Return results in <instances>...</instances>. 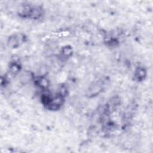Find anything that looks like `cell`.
Masks as SVG:
<instances>
[{"label": "cell", "mask_w": 153, "mask_h": 153, "mask_svg": "<svg viewBox=\"0 0 153 153\" xmlns=\"http://www.w3.org/2000/svg\"><path fill=\"white\" fill-rule=\"evenodd\" d=\"M10 72L12 75H16L21 69V66L19 63L14 61L11 62L9 67Z\"/></svg>", "instance_id": "5b68a950"}, {"label": "cell", "mask_w": 153, "mask_h": 153, "mask_svg": "<svg viewBox=\"0 0 153 153\" xmlns=\"http://www.w3.org/2000/svg\"><path fill=\"white\" fill-rule=\"evenodd\" d=\"M36 82H37V84L39 85V87H41L42 88H45L46 87H47V86L48 85L47 79L45 78H43V77L39 78L36 81Z\"/></svg>", "instance_id": "ba28073f"}, {"label": "cell", "mask_w": 153, "mask_h": 153, "mask_svg": "<svg viewBox=\"0 0 153 153\" xmlns=\"http://www.w3.org/2000/svg\"><path fill=\"white\" fill-rule=\"evenodd\" d=\"M26 39V36L22 33H16L11 35L7 41L8 47L12 48H16L20 47Z\"/></svg>", "instance_id": "3957f363"}, {"label": "cell", "mask_w": 153, "mask_h": 153, "mask_svg": "<svg viewBox=\"0 0 153 153\" xmlns=\"http://www.w3.org/2000/svg\"><path fill=\"white\" fill-rule=\"evenodd\" d=\"M61 54L65 58L70 57L72 54V47L71 46H69V45L65 46L64 47H63L62 48Z\"/></svg>", "instance_id": "52a82bcc"}, {"label": "cell", "mask_w": 153, "mask_h": 153, "mask_svg": "<svg viewBox=\"0 0 153 153\" xmlns=\"http://www.w3.org/2000/svg\"><path fill=\"white\" fill-rule=\"evenodd\" d=\"M64 94L59 93L55 96L50 94H44L41 96L43 105L48 109L51 111L58 110L64 102Z\"/></svg>", "instance_id": "6da1fadb"}, {"label": "cell", "mask_w": 153, "mask_h": 153, "mask_svg": "<svg viewBox=\"0 0 153 153\" xmlns=\"http://www.w3.org/2000/svg\"><path fill=\"white\" fill-rule=\"evenodd\" d=\"M146 76V71L143 67H138L136 69L134 72V79L137 82L142 81L145 79Z\"/></svg>", "instance_id": "277c9868"}, {"label": "cell", "mask_w": 153, "mask_h": 153, "mask_svg": "<svg viewBox=\"0 0 153 153\" xmlns=\"http://www.w3.org/2000/svg\"><path fill=\"white\" fill-rule=\"evenodd\" d=\"M102 86L98 82L96 83L94 85H93V86L91 87V88H90V90H88V91L90 92L89 95H91V96H95L97 95L101 90Z\"/></svg>", "instance_id": "8992f818"}, {"label": "cell", "mask_w": 153, "mask_h": 153, "mask_svg": "<svg viewBox=\"0 0 153 153\" xmlns=\"http://www.w3.org/2000/svg\"><path fill=\"white\" fill-rule=\"evenodd\" d=\"M19 15L23 18L38 19L43 14V10L39 6H32L29 4L23 5L19 11Z\"/></svg>", "instance_id": "7a4b0ae2"}]
</instances>
